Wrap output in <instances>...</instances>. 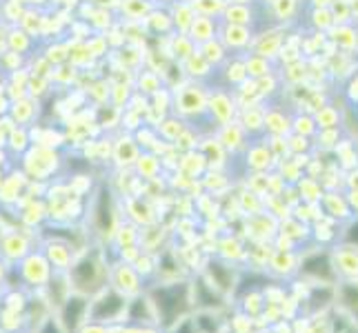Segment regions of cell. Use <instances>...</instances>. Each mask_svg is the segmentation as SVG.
<instances>
[{
    "mask_svg": "<svg viewBox=\"0 0 358 333\" xmlns=\"http://www.w3.org/2000/svg\"><path fill=\"white\" fill-rule=\"evenodd\" d=\"M122 309V300L118 298V295H107V298L103 302H98L96 304V309H94V316L96 318H112L116 316L118 311Z\"/></svg>",
    "mask_w": 358,
    "mask_h": 333,
    "instance_id": "1",
    "label": "cell"
},
{
    "mask_svg": "<svg viewBox=\"0 0 358 333\" xmlns=\"http://www.w3.org/2000/svg\"><path fill=\"white\" fill-rule=\"evenodd\" d=\"M85 311V300L83 298H73V300H69V304H67V309H65V323H67V327H76L78 323H80V313Z\"/></svg>",
    "mask_w": 358,
    "mask_h": 333,
    "instance_id": "2",
    "label": "cell"
}]
</instances>
